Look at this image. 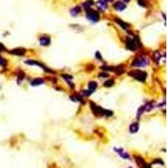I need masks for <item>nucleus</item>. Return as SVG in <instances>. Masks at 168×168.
<instances>
[{"label":"nucleus","instance_id":"obj_9","mask_svg":"<svg viewBox=\"0 0 168 168\" xmlns=\"http://www.w3.org/2000/svg\"><path fill=\"white\" fill-rule=\"evenodd\" d=\"M26 50L23 48H18V49H14V50H11V53L14 55H17V56H23V55L25 54Z\"/></svg>","mask_w":168,"mask_h":168},{"label":"nucleus","instance_id":"obj_12","mask_svg":"<svg viewBox=\"0 0 168 168\" xmlns=\"http://www.w3.org/2000/svg\"><path fill=\"white\" fill-rule=\"evenodd\" d=\"M43 83H44V80L42 78H35V80H33L31 82L32 86H38V85H40Z\"/></svg>","mask_w":168,"mask_h":168},{"label":"nucleus","instance_id":"obj_16","mask_svg":"<svg viewBox=\"0 0 168 168\" xmlns=\"http://www.w3.org/2000/svg\"><path fill=\"white\" fill-rule=\"evenodd\" d=\"M97 88V82H91L89 83V90L90 92H93Z\"/></svg>","mask_w":168,"mask_h":168},{"label":"nucleus","instance_id":"obj_8","mask_svg":"<svg viewBox=\"0 0 168 168\" xmlns=\"http://www.w3.org/2000/svg\"><path fill=\"white\" fill-rule=\"evenodd\" d=\"M114 7L115 9H117L118 11H123L124 9H126V4L122 2H117L115 4H114Z\"/></svg>","mask_w":168,"mask_h":168},{"label":"nucleus","instance_id":"obj_6","mask_svg":"<svg viewBox=\"0 0 168 168\" xmlns=\"http://www.w3.org/2000/svg\"><path fill=\"white\" fill-rule=\"evenodd\" d=\"M135 160H136L137 164L140 167V168H151V166L145 163V160H143V158L140 157V156H137L135 158Z\"/></svg>","mask_w":168,"mask_h":168},{"label":"nucleus","instance_id":"obj_26","mask_svg":"<svg viewBox=\"0 0 168 168\" xmlns=\"http://www.w3.org/2000/svg\"><path fill=\"white\" fill-rule=\"evenodd\" d=\"M129 168H132V167H129Z\"/></svg>","mask_w":168,"mask_h":168},{"label":"nucleus","instance_id":"obj_17","mask_svg":"<svg viewBox=\"0 0 168 168\" xmlns=\"http://www.w3.org/2000/svg\"><path fill=\"white\" fill-rule=\"evenodd\" d=\"M115 21H116L117 23H118L119 24V25L121 26V27L123 28V29H126V28H127V24H126L125 23H124V21H122V20H119V19H116V20H115Z\"/></svg>","mask_w":168,"mask_h":168},{"label":"nucleus","instance_id":"obj_24","mask_svg":"<svg viewBox=\"0 0 168 168\" xmlns=\"http://www.w3.org/2000/svg\"><path fill=\"white\" fill-rule=\"evenodd\" d=\"M99 76H100V77H108V74H104V73H101V74H99Z\"/></svg>","mask_w":168,"mask_h":168},{"label":"nucleus","instance_id":"obj_25","mask_svg":"<svg viewBox=\"0 0 168 168\" xmlns=\"http://www.w3.org/2000/svg\"><path fill=\"white\" fill-rule=\"evenodd\" d=\"M124 1H125V2H129L130 0H124Z\"/></svg>","mask_w":168,"mask_h":168},{"label":"nucleus","instance_id":"obj_11","mask_svg":"<svg viewBox=\"0 0 168 168\" xmlns=\"http://www.w3.org/2000/svg\"><path fill=\"white\" fill-rule=\"evenodd\" d=\"M25 63L30 64V65H37V66H39V67H40L41 68H43V69L46 70V71H47L48 69L46 68V67H45V66H43L41 63H39V62H37V61H26Z\"/></svg>","mask_w":168,"mask_h":168},{"label":"nucleus","instance_id":"obj_14","mask_svg":"<svg viewBox=\"0 0 168 168\" xmlns=\"http://www.w3.org/2000/svg\"><path fill=\"white\" fill-rule=\"evenodd\" d=\"M80 11H81L80 7H76V8L72 9L71 10V14L72 16H76V15H77V14H79V13H80Z\"/></svg>","mask_w":168,"mask_h":168},{"label":"nucleus","instance_id":"obj_1","mask_svg":"<svg viewBox=\"0 0 168 168\" xmlns=\"http://www.w3.org/2000/svg\"><path fill=\"white\" fill-rule=\"evenodd\" d=\"M91 107H92V111H93V113L96 114H101V115L104 114V115H106V116H111V115L113 114V113L111 112V111L105 110V109H102L101 107L96 106V105L93 104L92 103H91Z\"/></svg>","mask_w":168,"mask_h":168},{"label":"nucleus","instance_id":"obj_4","mask_svg":"<svg viewBox=\"0 0 168 168\" xmlns=\"http://www.w3.org/2000/svg\"><path fill=\"white\" fill-rule=\"evenodd\" d=\"M126 46H127V48L130 50H134L137 48L138 46H139V41H138L137 39L135 40H131L129 39L126 42Z\"/></svg>","mask_w":168,"mask_h":168},{"label":"nucleus","instance_id":"obj_3","mask_svg":"<svg viewBox=\"0 0 168 168\" xmlns=\"http://www.w3.org/2000/svg\"><path fill=\"white\" fill-rule=\"evenodd\" d=\"M86 15H87V18L89 20H91L92 22H97L99 20V13L95 10H92V9H87Z\"/></svg>","mask_w":168,"mask_h":168},{"label":"nucleus","instance_id":"obj_22","mask_svg":"<svg viewBox=\"0 0 168 168\" xmlns=\"http://www.w3.org/2000/svg\"><path fill=\"white\" fill-rule=\"evenodd\" d=\"M154 163L155 164H156V163H159V164H160V165H164L163 161H162V160H160V159H156V160H154Z\"/></svg>","mask_w":168,"mask_h":168},{"label":"nucleus","instance_id":"obj_5","mask_svg":"<svg viewBox=\"0 0 168 168\" xmlns=\"http://www.w3.org/2000/svg\"><path fill=\"white\" fill-rule=\"evenodd\" d=\"M147 64V61L144 58L138 57L133 61V66L135 67H145Z\"/></svg>","mask_w":168,"mask_h":168},{"label":"nucleus","instance_id":"obj_13","mask_svg":"<svg viewBox=\"0 0 168 168\" xmlns=\"http://www.w3.org/2000/svg\"><path fill=\"white\" fill-rule=\"evenodd\" d=\"M139 129V125H138L137 123H135V124H132L129 127V131L131 133H135V132L138 131Z\"/></svg>","mask_w":168,"mask_h":168},{"label":"nucleus","instance_id":"obj_18","mask_svg":"<svg viewBox=\"0 0 168 168\" xmlns=\"http://www.w3.org/2000/svg\"><path fill=\"white\" fill-rule=\"evenodd\" d=\"M114 84V80H109V81H107V82L104 83V86L105 87H112Z\"/></svg>","mask_w":168,"mask_h":168},{"label":"nucleus","instance_id":"obj_20","mask_svg":"<svg viewBox=\"0 0 168 168\" xmlns=\"http://www.w3.org/2000/svg\"><path fill=\"white\" fill-rule=\"evenodd\" d=\"M138 3L140 6L142 7H146V2L145 0H138Z\"/></svg>","mask_w":168,"mask_h":168},{"label":"nucleus","instance_id":"obj_15","mask_svg":"<svg viewBox=\"0 0 168 168\" xmlns=\"http://www.w3.org/2000/svg\"><path fill=\"white\" fill-rule=\"evenodd\" d=\"M107 2L105 1V0H100V1L99 2V8H101L102 9H106V7H107Z\"/></svg>","mask_w":168,"mask_h":168},{"label":"nucleus","instance_id":"obj_23","mask_svg":"<svg viewBox=\"0 0 168 168\" xmlns=\"http://www.w3.org/2000/svg\"><path fill=\"white\" fill-rule=\"evenodd\" d=\"M4 50V46H3L1 43H0V51H1V50Z\"/></svg>","mask_w":168,"mask_h":168},{"label":"nucleus","instance_id":"obj_2","mask_svg":"<svg viewBox=\"0 0 168 168\" xmlns=\"http://www.w3.org/2000/svg\"><path fill=\"white\" fill-rule=\"evenodd\" d=\"M129 74L130 76H132L134 77V78L137 79V80L140 81V82H144L145 80V78H146V73L145 72V71H139V70H137V71H132L131 72H129Z\"/></svg>","mask_w":168,"mask_h":168},{"label":"nucleus","instance_id":"obj_19","mask_svg":"<svg viewBox=\"0 0 168 168\" xmlns=\"http://www.w3.org/2000/svg\"><path fill=\"white\" fill-rule=\"evenodd\" d=\"M93 4V2L92 1H91V0H90V1H88V2H86V3H84L83 4V6L85 7V8H89L90 6H92V5Z\"/></svg>","mask_w":168,"mask_h":168},{"label":"nucleus","instance_id":"obj_21","mask_svg":"<svg viewBox=\"0 0 168 168\" xmlns=\"http://www.w3.org/2000/svg\"><path fill=\"white\" fill-rule=\"evenodd\" d=\"M6 63H7V61H5L4 59H3L2 57H0V66L4 67V66H6Z\"/></svg>","mask_w":168,"mask_h":168},{"label":"nucleus","instance_id":"obj_10","mask_svg":"<svg viewBox=\"0 0 168 168\" xmlns=\"http://www.w3.org/2000/svg\"><path fill=\"white\" fill-rule=\"evenodd\" d=\"M114 150H116V152H118L119 154V156H121L122 158H124V159H129V155H128L126 152H124V150H123L122 148H119V149L115 148Z\"/></svg>","mask_w":168,"mask_h":168},{"label":"nucleus","instance_id":"obj_7","mask_svg":"<svg viewBox=\"0 0 168 168\" xmlns=\"http://www.w3.org/2000/svg\"><path fill=\"white\" fill-rule=\"evenodd\" d=\"M39 41H40V44L41 46H49V45H50V39L49 36H42V37L40 38Z\"/></svg>","mask_w":168,"mask_h":168}]
</instances>
